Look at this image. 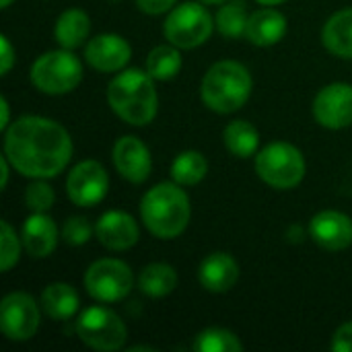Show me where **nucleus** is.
Masks as SVG:
<instances>
[{"mask_svg":"<svg viewBox=\"0 0 352 352\" xmlns=\"http://www.w3.org/2000/svg\"><path fill=\"white\" fill-rule=\"evenodd\" d=\"M4 157L21 175L56 177L72 157V140L64 126L41 116H23L6 128Z\"/></svg>","mask_w":352,"mask_h":352,"instance_id":"1","label":"nucleus"},{"mask_svg":"<svg viewBox=\"0 0 352 352\" xmlns=\"http://www.w3.org/2000/svg\"><path fill=\"white\" fill-rule=\"evenodd\" d=\"M107 101L111 109L132 126H146L155 120L159 97L153 85V76L146 70L130 68L120 72L107 89Z\"/></svg>","mask_w":352,"mask_h":352,"instance_id":"2","label":"nucleus"},{"mask_svg":"<svg viewBox=\"0 0 352 352\" xmlns=\"http://www.w3.org/2000/svg\"><path fill=\"white\" fill-rule=\"evenodd\" d=\"M190 200L179 184H159L151 188L142 202L140 214L144 227L159 239H173L190 223Z\"/></svg>","mask_w":352,"mask_h":352,"instance_id":"3","label":"nucleus"},{"mask_svg":"<svg viewBox=\"0 0 352 352\" xmlns=\"http://www.w3.org/2000/svg\"><path fill=\"white\" fill-rule=\"evenodd\" d=\"M252 95V76L235 60H223L208 68L202 80V99L217 113H231L245 105Z\"/></svg>","mask_w":352,"mask_h":352,"instance_id":"4","label":"nucleus"},{"mask_svg":"<svg viewBox=\"0 0 352 352\" xmlns=\"http://www.w3.org/2000/svg\"><path fill=\"white\" fill-rule=\"evenodd\" d=\"M256 171L264 184L276 190H291L305 175V159L301 151L289 142H272L256 157Z\"/></svg>","mask_w":352,"mask_h":352,"instance_id":"5","label":"nucleus"},{"mask_svg":"<svg viewBox=\"0 0 352 352\" xmlns=\"http://www.w3.org/2000/svg\"><path fill=\"white\" fill-rule=\"evenodd\" d=\"M33 85L47 95H64L78 87L82 80L80 60L66 47L45 52L31 66Z\"/></svg>","mask_w":352,"mask_h":352,"instance_id":"6","label":"nucleus"},{"mask_svg":"<svg viewBox=\"0 0 352 352\" xmlns=\"http://www.w3.org/2000/svg\"><path fill=\"white\" fill-rule=\"evenodd\" d=\"M212 27V16L204 6H200L198 2H184L169 12L163 31L173 45L182 50H192L202 45L210 37Z\"/></svg>","mask_w":352,"mask_h":352,"instance_id":"7","label":"nucleus"},{"mask_svg":"<svg viewBox=\"0 0 352 352\" xmlns=\"http://www.w3.org/2000/svg\"><path fill=\"white\" fill-rule=\"evenodd\" d=\"M85 287L95 301L113 303L128 297L134 287V276L126 262L103 258L89 266L85 274Z\"/></svg>","mask_w":352,"mask_h":352,"instance_id":"8","label":"nucleus"},{"mask_svg":"<svg viewBox=\"0 0 352 352\" xmlns=\"http://www.w3.org/2000/svg\"><path fill=\"white\" fill-rule=\"evenodd\" d=\"M78 338L95 351H118L126 344L128 330L124 322L105 307H89L76 322Z\"/></svg>","mask_w":352,"mask_h":352,"instance_id":"9","label":"nucleus"},{"mask_svg":"<svg viewBox=\"0 0 352 352\" xmlns=\"http://www.w3.org/2000/svg\"><path fill=\"white\" fill-rule=\"evenodd\" d=\"M0 328L8 340L25 342L39 328V309L27 293H10L0 305Z\"/></svg>","mask_w":352,"mask_h":352,"instance_id":"10","label":"nucleus"},{"mask_svg":"<svg viewBox=\"0 0 352 352\" xmlns=\"http://www.w3.org/2000/svg\"><path fill=\"white\" fill-rule=\"evenodd\" d=\"M107 188H109L107 171L97 161L78 163L70 171V175L66 179L68 196L76 206H95V204H99L105 198Z\"/></svg>","mask_w":352,"mask_h":352,"instance_id":"11","label":"nucleus"},{"mask_svg":"<svg viewBox=\"0 0 352 352\" xmlns=\"http://www.w3.org/2000/svg\"><path fill=\"white\" fill-rule=\"evenodd\" d=\"M316 120L330 130H342L352 124V85L334 82L324 87L314 101Z\"/></svg>","mask_w":352,"mask_h":352,"instance_id":"12","label":"nucleus"},{"mask_svg":"<svg viewBox=\"0 0 352 352\" xmlns=\"http://www.w3.org/2000/svg\"><path fill=\"white\" fill-rule=\"evenodd\" d=\"M132 50L130 43L116 33H103L93 37L85 47L87 62L99 72H116L122 70L130 62Z\"/></svg>","mask_w":352,"mask_h":352,"instance_id":"13","label":"nucleus"},{"mask_svg":"<svg viewBox=\"0 0 352 352\" xmlns=\"http://www.w3.org/2000/svg\"><path fill=\"white\" fill-rule=\"evenodd\" d=\"M113 165L122 177L132 184H142L151 175V153L136 136H122L113 146Z\"/></svg>","mask_w":352,"mask_h":352,"instance_id":"14","label":"nucleus"},{"mask_svg":"<svg viewBox=\"0 0 352 352\" xmlns=\"http://www.w3.org/2000/svg\"><path fill=\"white\" fill-rule=\"evenodd\" d=\"M309 233H311L314 241L328 252L346 250L352 243L351 217H346L338 210H324L311 219Z\"/></svg>","mask_w":352,"mask_h":352,"instance_id":"15","label":"nucleus"},{"mask_svg":"<svg viewBox=\"0 0 352 352\" xmlns=\"http://www.w3.org/2000/svg\"><path fill=\"white\" fill-rule=\"evenodd\" d=\"M97 239L101 245H105L107 250H130L136 241H138V225L136 221L122 212V210H109L105 212L95 227Z\"/></svg>","mask_w":352,"mask_h":352,"instance_id":"16","label":"nucleus"},{"mask_svg":"<svg viewBox=\"0 0 352 352\" xmlns=\"http://www.w3.org/2000/svg\"><path fill=\"white\" fill-rule=\"evenodd\" d=\"M198 278L206 291L227 293L235 287V283L239 278V266L229 254L214 252L208 258H204V262L200 264Z\"/></svg>","mask_w":352,"mask_h":352,"instance_id":"17","label":"nucleus"},{"mask_svg":"<svg viewBox=\"0 0 352 352\" xmlns=\"http://www.w3.org/2000/svg\"><path fill=\"white\" fill-rule=\"evenodd\" d=\"M23 245L31 258H47L58 243V229L45 212H33L21 233Z\"/></svg>","mask_w":352,"mask_h":352,"instance_id":"18","label":"nucleus"},{"mask_svg":"<svg viewBox=\"0 0 352 352\" xmlns=\"http://www.w3.org/2000/svg\"><path fill=\"white\" fill-rule=\"evenodd\" d=\"M287 33V19L283 12L274 8H260L250 14L248 27H245V37L254 45H274L278 43Z\"/></svg>","mask_w":352,"mask_h":352,"instance_id":"19","label":"nucleus"},{"mask_svg":"<svg viewBox=\"0 0 352 352\" xmlns=\"http://www.w3.org/2000/svg\"><path fill=\"white\" fill-rule=\"evenodd\" d=\"M78 293L66 283H54L45 287V291L41 293V307L45 316H50L56 322L70 320L78 311Z\"/></svg>","mask_w":352,"mask_h":352,"instance_id":"20","label":"nucleus"},{"mask_svg":"<svg viewBox=\"0 0 352 352\" xmlns=\"http://www.w3.org/2000/svg\"><path fill=\"white\" fill-rule=\"evenodd\" d=\"M322 41L338 58H352V8L340 10L328 19L322 31Z\"/></svg>","mask_w":352,"mask_h":352,"instance_id":"21","label":"nucleus"},{"mask_svg":"<svg viewBox=\"0 0 352 352\" xmlns=\"http://www.w3.org/2000/svg\"><path fill=\"white\" fill-rule=\"evenodd\" d=\"M89 31H91L89 14L78 8H70V10L62 12L56 23V39L66 50L80 47L82 41L89 37Z\"/></svg>","mask_w":352,"mask_h":352,"instance_id":"22","label":"nucleus"},{"mask_svg":"<svg viewBox=\"0 0 352 352\" xmlns=\"http://www.w3.org/2000/svg\"><path fill=\"white\" fill-rule=\"evenodd\" d=\"M225 146L231 155L239 159H248L258 153L260 146V134L258 130L245 122V120H235L225 128Z\"/></svg>","mask_w":352,"mask_h":352,"instance_id":"23","label":"nucleus"},{"mask_svg":"<svg viewBox=\"0 0 352 352\" xmlns=\"http://www.w3.org/2000/svg\"><path fill=\"white\" fill-rule=\"evenodd\" d=\"M138 287L148 297H165L177 287V272L169 264H148L140 272Z\"/></svg>","mask_w":352,"mask_h":352,"instance_id":"24","label":"nucleus"},{"mask_svg":"<svg viewBox=\"0 0 352 352\" xmlns=\"http://www.w3.org/2000/svg\"><path fill=\"white\" fill-rule=\"evenodd\" d=\"M208 171V161L198 151H186L175 157L171 165V177L179 186H196L204 179Z\"/></svg>","mask_w":352,"mask_h":352,"instance_id":"25","label":"nucleus"},{"mask_svg":"<svg viewBox=\"0 0 352 352\" xmlns=\"http://www.w3.org/2000/svg\"><path fill=\"white\" fill-rule=\"evenodd\" d=\"M182 68V54L177 45H159L146 58V72L155 80H169Z\"/></svg>","mask_w":352,"mask_h":352,"instance_id":"26","label":"nucleus"},{"mask_svg":"<svg viewBox=\"0 0 352 352\" xmlns=\"http://www.w3.org/2000/svg\"><path fill=\"white\" fill-rule=\"evenodd\" d=\"M248 14H245V8H243V2L241 0H233V2H227L219 8L217 12V27L219 31L229 37V39H237L241 35H245V27H248Z\"/></svg>","mask_w":352,"mask_h":352,"instance_id":"27","label":"nucleus"},{"mask_svg":"<svg viewBox=\"0 0 352 352\" xmlns=\"http://www.w3.org/2000/svg\"><path fill=\"white\" fill-rule=\"evenodd\" d=\"M194 351L198 352H241L243 344L239 338L223 328H208L200 332L194 340Z\"/></svg>","mask_w":352,"mask_h":352,"instance_id":"28","label":"nucleus"},{"mask_svg":"<svg viewBox=\"0 0 352 352\" xmlns=\"http://www.w3.org/2000/svg\"><path fill=\"white\" fill-rule=\"evenodd\" d=\"M0 229H2V237H0V268H2V272H8L19 262L21 243H19L16 233L12 231V227L6 221L0 223Z\"/></svg>","mask_w":352,"mask_h":352,"instance_id":"29","label":"nucleus"},{"mask_svg":"<svg viewBox=\"0 0 352 352\" xmlns=\"http://www.w3.org/2000/svg\"><path fill=\"white\" fill-rule=\"evenodd\" d=\"M25 202L31 212H45L54 204V190L45 182H33L25 190Z\"/></svg>","mask_w":352,"mask_h":352,"instance_id":"30","label":"nucleus"},{"mask_svg":"<svg viewBox=\"0 0 352 352\" xmlns=\"http://www.w3.org/2000/svg\"><path fill=\"white\" fill-rule=\"evenodd\" d=\"M91 235H93V227L82 217L68 219L66 225H64V229H62V237L70 245H82V243H87L91 239Z\"/></svg>","mask_w":352,"mask_h":352,"instance_id":"31","label":"nucleus"},{"mask_svg":"<svg viewBox=\"0 0 352 352\" xmlns=\"http://www.w3.org/2000/svg\"><path fill=\"white\" fill-rule=\"evenodd\" d=\"M332 351L336 352H352V322L342 324L334 338H332Z\"/></svg>","mask_w":352,"mask_h":352,"instance_id":"32","label":"nucleus"},{"mask_svg":"<svg viewBox=\"0 0 352 352\" xmlns=\"http://www.w3.org/2000/svg\"><path fill=\"white\" fill-rule=\"evenodd\" d=\"M177 0H136L138 8L146 14H161L165 10H169Z\"/></svg>","mask_w":352,"mask_h":352,"instance_id":"33","label":"nucleus"},{"mask_svg":"<svg viewBox=\"0 0 352 352\" xmlns=\"http://www.w3.org/2000/svg\"><path fill=\"white\" fill-rule=\"evenodd\" d=\"M0 43H2V72L0 74H8L10 72V68H12V64H14V52H12V45H10V41H8V37H0Z\"/></svg>","mask_w":352,"mask_h":352,"instance_id":"34","label":"nucleus"},{"mask_svg":"<svg viewBox=\"0 0 352 352\" xmlns=\"http://www.w3.org/2000/svg\"><path fill=\"white\" fill-rule=\"evenodd\" d=\"M0 109H2V120H0V128L6 130L8 128V120H10V111H8V101L2 97L0 99Z\"/></svg>","mask_w":352,"mask_h":352,"instance_id":"35","label":"nucleus"},{"mask_svg":"<svg viewBox=\"0 0 352 352\" xmlns=\"http://www.w3.org/2000/svg\"><path fill=\"white\" fill-rule=\"evenodd\" d=\"M8 159L6 157H2L0 159V173H2V190L6 188V184H8Z\"/></svg>","mask_w":352,"mask_h":352,"instance_id":"36","label":"nucleus"},{"mask_svg":"<svg viewBox=\"0 0 352 352\" xmlns=\"http://www.w3.org/2000/svg\"><path fill=\"white\" fill-rule=\"evenodd\" d=\"M260 4H266V6H274V4H280V2H285V0H258Z\"/></svg>","mask_w":352,"mask_h":352,"instance_id":"37","label":"nucleus"},{"mask_svg":"<svg viewBox=\"0 0 352 352\" xmlns=\"http://www.w3.org/2000/svg\"><path fill=\"white\" fill-rule=\"evenodd\" d=\"M202 2H206V4H221V2H227V0H202Z\"/></svg>","mask_w":352,"mask_h":352,"instance_id":"38","label":"nucleus"},{"mask_svg":"<svg viewBox=\"0 0 352 352\" xmlns=\"http://www.w3.org/2000/svg\"><path fill=\"white\" fill-rule=\"evenodd\" d=\"M10 2H12V0H0V4H2V8H6V6H8Z\"/></svg>","mask_w":352,"mask_h":352,"instance_id":"39","label":"nucleus"}]
</instances>
